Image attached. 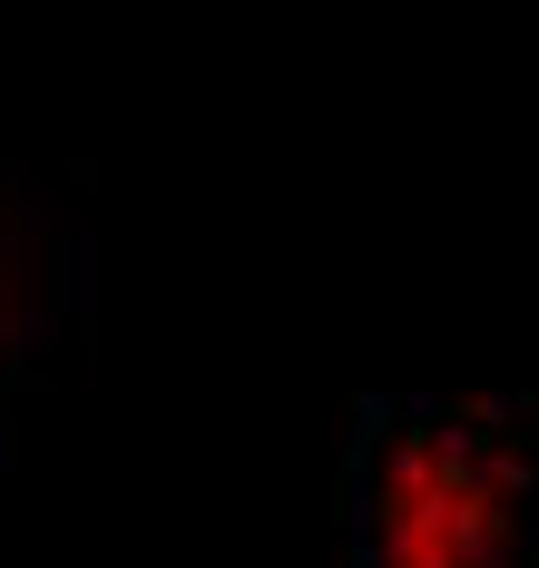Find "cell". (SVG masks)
Segmentation results:
<instances>
[{"mask_svg":"<svg viewBox=\"0 0 539 568\" xmlns=\"http://www.w3.org/2000/svg\"><path fill=\"white\" fill-rule=\"evenodd\" d=\"M344 549L354 568H539V402H363Z\"/></svg>","mask_w":539,"mask_h":568,"instance_id":"6da1fadb","label":"cell"},{"mask_svg":"<svg viewBox=\"0 0 539 568\" xmlns=\"http://www.w3.org/2000/svg\"><path fill=\"white\" fill-rule=\"evenodd\" d=\"M79 304V226L50 186L0 176V422Z\"/></svg>","mask_w":539,"mask_h":568,"instance_id":"7a4b0ae2","label":"cell"}]
</instances>
